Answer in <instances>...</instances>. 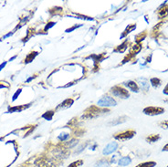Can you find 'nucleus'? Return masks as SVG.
Listing matches in <instances>:
<instances>
[{
	"label": "nucleus",
	"instance_id": "21",
	"mask_svg": "<svg viewBox=\"0 0 168 167\" xmlns=\"http://www.w3.org/2000/svg\"><path fill=\"white\" fill-rule=\"evenodd\" d=\"M155 165H156V162L153 161H151V162H145L142 163H139L135 167H154Z\"/></svg>",
	"mask_w": 168,
	"mask_h": 167
},
{
	"label": "nucleus",
	"instance_id": "11",
	"mask_svg": "<svg viewBox=\"0 0 168 167\" xmlns=\"http://www.w3.org/2000/svg\"><path fill=\"white\" fill-rule=\"evenodd\" d=\"M136 29V25L135 24H132V25H128V27L126 28V29L123 31V33L121 35V39H122V38H124V37H126L129 33H131L132 31H133V30H135Z\"/></svg>",
	"mask_w": 168,
	"mask_h": 167
},
{
	"label": "nucleus",
	"instance_id": "12",
	"mask_svg": "<svg viewBox=\"0 0 168 167\" xmlns=\"http://www.w3.org/2000/svg\"><path fill=\"white\" fill-rule=\"evenodd\" d=\"M141 50H142V45L136 43L135 45H133V46L131 48V52H130V54L132 55V56L134 57V56L137 55Z\"/></svg>",
	"mask_w": 168,
	"mask_h": 167
},
{
	"label": "nucleus",
	"instance_id": "4",
	"mask_svg": "<svg viewBox=\"0 0 168 167\" xmlns=\"http://www.w3.org/2000/svg\"><path fill=\"white\" fill-rule=\"evenodd\" d=\"M142 111L146 115L155 116V115H160V114L163 113L164 112V109L162 108V107H153V106H150V107L144 108Z\"/></svg>",
	"mask_w": 168,
	"mask_h": 167
},
{
	"label": "nucleus",
	"instance_id": "37",
	"mask_svg": "<svg viewBox=\"0 0 168 167\" xmlns=\"http://www.w3.org/2000/svg\"><path fill=\"white\" fill-rule=\"evenodd\" d=\"M167 167H168V166H167Z\"/></svg>",
	"mask_w": 168,
	"mask_h": 167
},
{
	"label": "nucleus",
	"instance_id": "31",
	"mask_svg": "<svg viewBox=\"0 0 168 167\" xmlns=\"http://www.w3.org/2000/svg\"><path fill=\"white\" fill-rule=\"evenodd\" d=\"M6 65H7V61H5V62H3V63L0 64V71H1V70L6 67Z\"/></svg>",
	"mask_w": 168,
	"mask_h": 167
},
{
	"label": "nucleus",
	"instance_id": "23",
	"mask_svg": "<svg viewBox=\"0 0 168 167\" xmlns=\"http://www.w3.org/2000/svg\"><path fill=\"white\" fill-rule=\"evenodd\" d=\"M82 164H83V161L82 160H78V161H75V162H71L68 167H81Z\"/></svg>",
	"mask_w": 168,
	"mask_h": 167
},
{
	"label": "nucleus",
	"instance_id": "17",
	"mask_svg": "<svg viewBox=\"0 0 168 167\" xmlns=\"http://www.w3.org/2000/svg\"><path fill=\"white\" fill-rule=\"evenodd\" d=\"M29 105L28 106H16V107H12V108H9L8 112L11 113V112H16V111H22L23 110H25L26 108H28Z\"/></svg>",
	"mask_w": 168,
	"mask_h": 167
},
{
	"label": "nucleus",
	"instance_id": "9",
	"mask_svg": "<svg viewBox=\"0 0 168 167\" xmlns=\"http://www.w3.org/2000/svg\"><path fill=\"white\" fill-rule=\"evenodd\" d=\"M73 102H74V101H73L72 99H67V100H65L63 102H61V103L56 108V110H60V109L69 108V107H70V106L73 104Z\"/></svg>",
	"mask_w": 168,
	"mask_h": 167
},
{
	"label": "nucleus",
	"instance_id": "36",
	"mask_svg": "<svg viewBox=\"0 0 168 167\" xmlns=\"http://www.w3.org/2000/svg\"><path fill=\"white\" fill-rule=\"evenodd\" d=\"M3 88H7L5 85H0V89H3Z\"/></svg>",
	"mask_w": 168,
	"mask_h": 167
},
{
	"label": "nucleus",
	"instance_id": "8",
	"mask_svg": "<svg viewBox=\"0 0 168 167\" xmlns=\"http://www.w3.org/2000/svg\"><path fill=\"white\" fill-rule=\"evenodd\" d=\"M124 86H126L128 89H130L133 92H139V87L137 85V83H135V81H132V80H128L126 82L123 83Z\"/></svg>",
	"mask_w": 168,
	"mask_h": 167
},
{
	"label": "nucleus",
	"instance_id": "26",
	"mask_svg": "<svg viewBox=\"0 0 168 167\" xmlns=\"http://www.w3.org/2000/svg\"><path fill=\"white\" fill-rule=\"evenodd\" d=\"M159 126L163 129H168V121H163L159 123Z\"/></svg>",
	"mask_w": 168,
	"mask_h": 167
},
{
	"label": "nucleus",
	"instance_id": "35",
	"mask_svg": "<svg viewBox=\"0 0 168 167\" xmlns=\"http://www.w3.org/2000/svg\"><path fill=\"white\" fill-rule=\"evenodd\" d=\"M15 59H17V56H14V57H12V58H11V59L9 60V61H13V60H14Z\"/></svg>",
	"mask_w": 168,
	"mask_h": 167
},
{
	"label": "nucleus",
	"instance_id": "30",
	"mask_svg": "<svg viewBox=\"0 0 168 167\" xmlns=\"http://www.w3.org/2000/svg\"><path fill=\"white\" fill-rule=\"evenodd\" d=\"M163 94H165V95H168V83H167V85L164 87V89H163Z\"/></svg>",
	"mask_w": 168,
	"mask_h": 167
},
{
	"label": "nucleus",
	"instance_id": "25",
	"mask_svg": "<svg viewBox=\"0 0 168 167\" xmlns=\"http://www.w3.org/2000/svg\"><path fill=\"white\" fill-rule=\"evenodd\" d=\"M126 117L124 116V117H122V118H119V119H117V121H112V122H111L110 124H113V125H115V124H118V123H122V122H124L126 120Z\"/></svg>",
	"mask_w": 168,
	"mask_h": 167
},
{
	"label": "nucleus",
	"instance_id": "1",
	"mask_svg": "<svg viewBox=\"0 0 168 167\" xmlns=\"http://www.w3.org/2000/svg\"><path fill=\"white\" fill-rule=\"evenodd\" d=\"M105 111H107L101 110V109H99L98 107H95V106H91V107H90L86 110L85 113L82 116V119H93V118L98 117L100 114H101Z\"/></svg>",
	"mask_w": 168,
	"mask_h": 167
},
{
	"label": "nucleus",
	"instance_id": "29",
	"mask_svg": "<svg viewBox=\"0 0 168 167\" xmlns=\"http://www.w3.org/2000/svg\"><path fill=\"white\" fill-rule=\"evenodd\" d=\"M81 26H82V25H79V26H77V25H76V26L72 27L71 29H67V30H66V32H68V33H69V32H71L72 30H74V29H78V28H80V27H81Z\"/></svg>",
	"mask_w": 168,
	"mask_h": 167
},
{
	"label": "nucleus",
	"instance_id": "5",
	"mask_svg": "<svg viewBox=\"0 0 168 167\" xmlns=\"http://www.w3.org/2000/svg\"><path fill=\"white\" fill-rule=\"evenodd\" d=\"M97 104L99 106H101V107H110V106H115L117 104V102H116V101L113 98H111L109 96H106V97L101 98L98 101Z\"/></svg>",
	"mask_w": 168,
	"mask_h": 167
},
{
	"label": "nucleus",
	"instance_id": "32",
	"mask_svg": "<svg viewBox=\"0 0 168 167\" xmlns=\"http://www.w3.org/2000/svg\"><path fill=\"white\" fill-rule=\"evenodd\" d=\"M12 35H13V32H9V34L5 35V36H4V37L1 39H7V38H9V37H10V36H12Z\"/></svg>",
	"mask_w": 168,
	"mask_h": 167
},
{
	"label": "nucleus",
	"instance_id": "22",
	"mask_svg": "<svg viewBox=\"0 0 168 167\" xmlns=\"http://www.w3.org/2000/svg\"><path fill=\"white\" fill-rule=\"evenodd\" d=\"M53 116H54V111H49L45 112L42 115V118H44V119H46L48 121H51L52 118H53Z\"/></svg>",
	"mask_w": 168,
	"mask_h": 167
},
{
	"label": "nucleus",
	"instance_id": "10",
	"mask_svg": "<svg viewBox=\"0 0 168 167\" xmlns=\"http://www.w3.org/2000/svg\"><path fill=\"white\" fill-rule=\"evenodd\" d=\"M128 44H129V42H128V40H125L122 44H121V45H119L115 49H114V52H118V53H123L126 49H127V48H128Z\"/></svg>",
	"mask_w": 168,
	"mask_h": 167
},
{
	"label": "nucleus",
	"instance_id": "15",
	"mask_svg": "<svg viewBox=\"0 0 168 167\" xmlns=\"http://www.w3.org/2000/svg\"><path fill=\"white\" fill-rule=\"evenodd\" d=\"M150 82H151V85L155 89L159 88L162 85V80L158 78H152L150 80Z\"/></svg>",
	"mask_w": 168,
	"mask_h": 167
},
{
	"label": "nucleus",
	"instance_id": "16",
	"mask_svg": "<svg viewBox=\"0 0 168 167\" xmlns=\"http://www.w3.org/2000/svg\"><path fill=\"white\" fill-rule=\"evenodd\" d=\"M160 139V135L159 134H152L148 137H146V141L149 142V143H152V142H155L157 141L158 140Z\"/></svg>",
	"mask_w": 168,
	"mask_h": 167
},
{
	"label": "nucleus",
	"instance_id": "19",
	"mask_svg": "<svg viewBox=\"0 0 168 167\" xmlns=\"http://www.w3.org/2000/svg\"><path fill=\"white\" fill-rule=\"evenodd\" d=\"M38 54H39V53H38V52H36V51L29 53V54L27 56V58L25 59V63H29V62L33 61V60L38 56Z\"/></svg>",
	"mask_w": 168,
	"mask_h": 167
},
{
	"label": "nucleus",
	"instance_id": "7",
	"mask_svg": "<svg viewBox=\"0 0 168 167\" xmlns=\"http://www.w3.org/2000/svg\"><path fill=\"white\" fill-rule=\"evenodd\" d=\"M157 15L159 17V19H164L168 16V5L166 4H163L157 12Z\"/></svg>",
	"mask_w": 168,
	"mask_h": 167
},
{
	"label": "nucleus",
	"instance_id": "28",
	"mask_svg": "<svg viewBox=\"0 0 168 167\" xmlns=\"http://www.w3.org/2000/svg\"><path fill=\"white\" fill-rule=\"evenodd\" d=\"M54 25H56V23L55 22H50L49 24H47V26H46V28H45V31H47V30H49L50 28H52Z\"/></svg>",
	"mask_w": 168,
	"mask_h": 167
},
{
	"label": "nucleus",
	"instance_id": "34",
	"mask_svg": "<svg viewBox=\"0 0 168 167\" xmlns=\"http://www.w3.org/2000/svg\"><path fill=\"white\" fill-rule=\"evenodd\" d=\"M33 79H34V77H30V78H29V79L26 80V82H27V83H29V82H30Z\"/></svg>",
	"mask_w": 168,
	"mask_h": 167
},
{
	"label": "nucleus",
	"instance_id": "24",
	"mask_svg": "<svg viewBox=\"0 0 168 167\" xmlns=\"http://www.w3.org/2000/svg\"><path fill=\"white\" fill-rule=\"evenodd\" d=\"M70 138V134L69 133H61L59 135L58 139L61 141H67L68 139Z\"/></svg>",
	"mask_w": 168,
	"mask_h": 167
},
{
	"label": "nucleus",
	"instance_id": "14",
	"mask_svg": "<svg viewBox=\"0 0 168 167\" xmlns=\"http://www.w3.org/2000/svg\"><path fill=\"white\" fill-rule=\"evenodd\" d=\"M131 162H132V159H131L130 157H128V156L122 157V158H121L120 161H119V164H120L121 166H127V165H129Z\"/></svg>",
	"mask_w": 168,
	"mask_h": 167
},
{
	"label": "nucleus",
	"instance_id": "18",
	"mask_svg": "<svg viewBox=\"0 0 168 167\" xmlns=\"http://www.w3.org/2000/svg\"><path fill=\"white\" fill-rule=\"evenodd\" d=\"M94 167H110V165H109V162H108L107 160L101 159V160H100L99 162H97L95 163Z\"/></svg>",
	"mask_w": 168,
	"mask_h": 167
},
{
	"label": "nucleus",
	"instance_id": "3",
	"mask_svg": "<svg viewBox=\"0 0 168 167\" xmlns=\"http://www.w3.org/2000/svg\"><path fill=\"white\" fill-rule=\"evenodd\" d=\"M111 92L114 96L122 98V99H127L130 96L128 90H126L125 89H123V88H122L120 86H114L113 88H111Z\"/></svg>",
	"mask_w": 168,
	"mask_h": 167
},
{
	"label": "nucleus",
	"instance_id": "6",
	"mask_svg": "<svg viewBox=\"0 0 168 167\" xmlns=\"http://www.w3.org/2000/svg\"><path fill=\"white\" fill-rule=\"evenodd\" d=\"M118 149V143L116 141H111L110 142L102 151V153L103 155H109L112 152H114L116 150Z\"/></svg>",
	"mask_w": 168,
	"mask_h": 167
},
{
	"label": "nucleus",
	"instance_id": "27",
	"mask_svg": "<svg viewBox=\"0 0 168 167\" xmlns=\"http://www.w3.org/2000/svg\"><path fill=\"white\" fill-rule=\"evenodd\" d=\"M21 90H21V89H19V90H18L16 91V93L13 95V99H12V101H15L18 99V97L19 96V94L21 93Z\"/></svg>",
	"mask_w": 168,
	"mask_h": 167
},
{
	"label": "nucleus",
	"instance_id": "33",
	"mask_svg": "<svg viewBox=\"0 0 168 167\" xmlns=\"http://www.w3.org/2000/svg\"><path fill=\"white\" fill-rule=\"evenodd\" d=\"M163 152H168V143H167L166 145H164V146H163Z\"/></svg>",
	"mask_w": 168,
	"mask_h": 167
},
{
	"label": "nucleus",
	"instance_id": "13",
	"mask_svg": "<svg viewBox=\"0 0 168 167\" xmlns=\"http://www.w3.org/2000/svg\"><path fill=\"white\" fill-rule=\"evenodd\" d=\"M146 36H147V32H146V30H144L143 32L139 33L138 35H136V36H135V42H136L137 44H140L142 40H144V39H145Z\"/></svg>",
	"mask_w": 168,
	"mask_h": 167
},
{
	"label": "nucleus",
	"instance_id": "2",
	"mask_svg": "<svg viewBox=\"0 0 168 167\" xmlns=\"http://www.w3.org/2000/svg\"><path fill=\"white\" fill-rule=\"evenodd\" d=\"M135 134H136V131H135L129 130V131H125L123 132H120V133L114 135V139H116L117 141H128V140L132 139Z\"/></svg>",
	"mask_w": 168,
	"mask_h": 167
},
{
	"label": "nucleus",
	"instance_id": "20",
	"mask_svg": "<svg viewBox=\"0 0 168 167\" xmlns=\"http://www.w3.org/2000/svg\"><path fill=\"white\" fill-rule=\"evenodd\" d=\"M140 81V86L142 90H144L145 91H147L149 90V83L147 82V80L145 79H139Z\"/></svg>",
	"mask_w": 168,
	"mask_h": 167
}]
</instances>
